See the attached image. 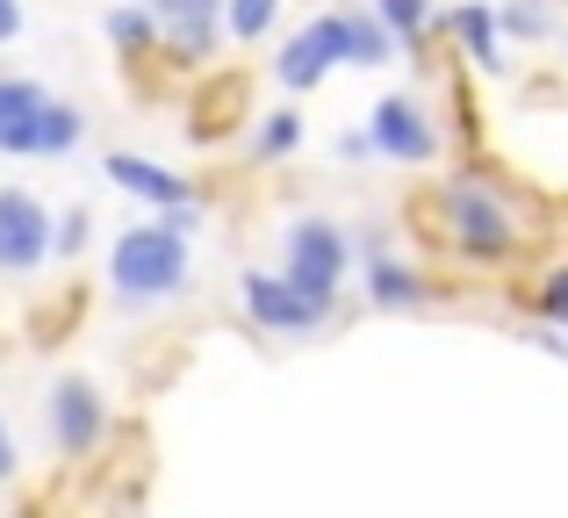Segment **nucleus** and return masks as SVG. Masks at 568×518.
Returning a JSON list of instances; mask_svg holds the SVG:
<instances>
[{
    "label": "nucleus",
    "mask_w": 568,
    "mask_h": 518,
    "mask_svg": "<svg viewBox=\"0 0 568 518\" xmlns=\"http://www.w3.org/2000/svg\"><path fill=\"white\" fill-rule=\"evenodd\" d=\"M403 224L425 253L460 266H511L532 238L518 224V195L504 181H489V166H468V159H460V173L403 195Z\"/></svg>",
    "instance_id": "1"
},
{
    "label": "nucleus",
    "mask_w": 568,
    "mask_h": 518,
    "mask_svg": "<svg viewBox=\"0 0 568 518\" xmlns=\"http://www.w3.org/2000/svg\"><path fill=\"white\" fill-rule=\"evenodd\" d=\"M187 281H194V238L173 231L166 216L123 224L109 238V295H115V309H130V317L187 295Z\"/></svg>",
    "instance_id": "2"
},
{
    "label": "nucleus",
    "mask_w": 568,
    "mask_h": 518,
    "mask_svg": "<svg viewBox=\"0 0 568 518\" xmlns=\"http://www.w3.org/2000/svg\"><path fill=\"white\" fill-rule=\"evenodd\" d=\"M353 266H361L353 260V231L338 224V216H295V224L281 231V274L303 295H317V303H346Z\"/></svg>",
    "instance_id": "3"
},
{
    "label": "nucleus",
    "mask_w": 568,
    "mask_h": 518,
    "mask_svg": "<svg viewBox=\"0 0 568 518\" xmlns=\"http://www.w3.org/2000/svg\"><path fill=\"white\" fill-rule=\"evenodd\" d=\"M43 425H51L58 461H72V468H87L115 439V410H109L94 375H58L51 396H43Z\"/></svg>",
    "instance_id": "4"
},
{
    "label": "nucleus",
    "mask_w": 568,
    "mask_h": 518,
    "mask_svg": "<svg viewBox=\"0 0 568 518\" xmlns=\"http://www.w3.org/2000/svg\"><path fill=\"white\" fill-rule=\"evenodd\" d=\"M237 303H245V324L266 338H317L338 324V303H317V295H303L281 266H252L245 281H237Z\"/></svg>",
    "instance_id": "5"
},
{
    "label": "nucleus",
    "mask_w": 568,
    "mask_h": 518,
    "mask_svg": "<svg viewBox=\"0 0 568 518\" xmlns=\"http://www.w3.org/2000/svg\"><path fill=\"white\" fill-rule=\"evenodd\" d=\"M367 138H375V159H388V166H432V159L446 152L432 101L410 94V87L375 101V115H367Z\"/></svg>",
    "instance_id": "6"
},
{
    "label": "nucleus",
    "mask_w": 568,
    "mask_h": 518,
    "mask_svg": "<svg viewBox=\"0 0 568 518\" xmlns=\"http://www.w3.org/2000/svg\"><path fill=\"white\" fill-rule=\"evenodd\" d=\"M58 210H43L29 187H0V281H37L51 266Z\"/></svg>",
    "instance_id": "7"
},
{
    "label": "nucleus",
    "mask_w": 568,
    "mask_h": 518,
    "mask_svg": "<svg viewBox=\"0 0 568 518\" xmlns=\"http://www.w3.org/2000/svg\"><path fill=\"white\" fill-rule=\"evenodd\" d=\"M101 181H109L115 195L144 202L152 216H173V210H202V187H194L187 173H173L166 159H144V152H109V159H101Z\"/></svg>",
    "instance_id": "8"
},
{
    "label": "nucleus",
    "mask_w": 568,
    "mask_h": 518,
    "mask_svg": "<svg viewBox=\"0 0 568 518\" xmlns=\"http://www.w3.org/2000/svg\"><path fill=\"white\" fill-rule=\"evenodd\" d=\"M338 65H346V8L295 29V37L281 43V58H274V80L288 87V94H310V87H324Z\"/></svg>",
    "instance_id": "9"
},
{
    "label": "nucleus",
    "mask_w": 568,
    "mask_h": 518,
    "mask_svg": "<svg viewBox=\"0 0 568 518\" xmlns=\"http://www.w3.org/2000/svg\"><path fill=\"white\" fill-rule=\"evenodd\" d=\"M439 274L432 266H417L410 253H382V260H367L361 266V303L367 309H382V317H410V309H432L439 303Z\"/></svg>",
    "instance_id": "10"
},
{
    "label": "nucleus",
    "mask_w": 568,
    "mask_h": 518,
    "mask_svg": "<svg viewBox=\"0 0 568 518\" xmlns=\"http://www.w3.org/2000/svg\"><path fill=\"white\" fill-rule=\"evenodd\" d=\"M446 37L460 43V58H468L475 72L511 65V58H504V29H497V0H460V8L446 14Z\"/></svg>",
    "instance_id": "11"
},
{
    "label": "nucleus",
    "mask_w": 568,
    "mask_h": 518,
    "mask_svg": "<svg viewBox=\"0 0 568 518\" xmlns=\"http://www.w3.org/2000/svg\"><path fill=\"white\" fill-rule=\"evenodd\" d=\"M43 87L0 72V152L8 159H37V123H43Z\"/></svg>",
    "instance_id": "12"
},
{
    "label": "nucleus",
    "mask_w": 568,
    "mask_h": 518,
    "mask_svg": "<svg viewBox=\"0 0 568 518\" xmlns=\"http://www.w3.org/2000/svg\"><path fill=\"white\" fill-rule=\"evenodd\" d=\"M101 29H109V43L123 51V65H166V22H159L144 0H123V8L101 14Z\"/></svg>",
    "instance_id": "13"
},
{
    "label": "nucleus",
    "mask_w": 568,
    "mask_h": 518,
    "mask_svg": "<svg viewBox=\"0 0 568 518\" xmlns=\"http://www.w3.org/2000/svg\"><path fill=\"white\" fill-rule=\"evenodd\" d=\"M231 109L245 115V72H209L202 94L187 101V130H194V144H223V138H231Z\"/></svg>",
    "instance_id": "14"
},
{
    "label": "nucleus",
    "mask_w": 568,
    "mask_h": 518,
    "mask_svg": "<svg viewBox=\"0 0 568 518\" xmlns=\"http://www.w3.org/2000/svg\"><path fill=\"white\" fill-rule=\"evenodd\" d=\"M303 138H310V123L295 115V101L288 109H260V123H252V138H245V166H281V159H295L303 152Z\"/></svg>",
    "instance_id": "15"
},
{
    "label": "nucleus",
    "mask_w": 568,
    "mask_h": 518,
    "mask_svg": "<svg viewBox=\"0 0 568 518\" xmlns=\"http://www.w3.org/2000/svg\"><path fill=\"white\" fill-rule=\"evenodd\" d=\"M396 51H403L396 29H388L367 0H353L346 8V65H396Z\"/></svg>",
    "instance_id": "16"
},
{
    "label": "nucleus",
    "mask_w": 568,
    "mask_h": 518,
    "mask_svg": "<svg viewBox=\"0 0 568 518\" xmlns=\"http://www.w3.org/2000/svg\"><path fill=\"white\" fill-rule=\"evenodd\" d=\"M87 144V109L80 101H43V123H37V159H72Z\"/></svg>",
    "instance_id": "17"
},
{
    "label": "nucleus",
    "mask_w": 568,
    "mask_h": 518,
    "mask_svg": "<svg viewBox=\"0 0 568 518\" xmlns=\"http://www.w3.org/2000/svg\"><path fill=\"white\" fill-rule=\"evenodd\" d=\"M497 29H504V43H555L561 14H555V0H497Z\"/></svg>",
    "instance_id": "18"
},
{
    "label": "nucleus",
    "mask_w": 568,
    "mask_h": 518,
    "mask_svg": "<svg viewBox=\"0 0 568 518\" xmlns=\"http://www.w3.org/2000/svg\"><path fill=\"white\" fill-rule=\"evenodd\" d=\"M80 288H65V295H37L29 303V346H65V332H80Z\"/></svg>",
    "instance_id": "19"
},
{
    "label": "nucleus",
    "mask_w": 568,
    "mask_h": 518,
    "mask_svg": "<svg viewBox=\"0 0 568 518\" xmlns=\"http://www.w3.org/2000/svg\"><path fill=\"white\" fill-rule=\"evenodd\" d=\"M281 22V0H223V37L231 43H260Z\"/></svg>",
    "instance_id": "20"
},
{
    "label": "nucleus",
    "mask_w": 568,
    "mask_h": 518,
    "mask_svg": "<svg viewBox=\"0 0 568 518\" xmlns=\"http://www.w3.org/2000/svg\"><path fill=\"white\" fill-rule=\"evenodd\" d=\"M367 8H375L382 22L396 29V43H410V51L432 37V22H439V14H432V0H367Z\"/></svg>",
    "instance_id": "21"
},
{
    "label": "nucleus",
    "mask_w": 568,
    "mask_h": 518,
    "mask_svg": "<svg viewBox=\"0 0 568 518\" xmlns=\"http://www.w3.org/2000/svg\"><path fill=\"white\" fill-rule=\"evenodd\" d=\"M87 245H94V210H87V202H65V210H58V231H51V260H80Z\"/></svg>",
    "instance_id": "22"
},
{
    "label": "nucleus",
    "mask_w": 568,
    "mask_h": 518,
    "mask_svg": "<svg viewBox=\"0 0 568 518\" xmlns=\"http://www.w3.org/2000/svg\"><path fill=\"white\" fill-rule=\"evenodd\" d=\"M526 303H532V317H540V324L568 332V260H561V266H547V274L532 281V295H526Z\"/></svg>",
    "instance_id": "23"
},
{
    "label": "nucleus",
    "mask_w": 568,
    "mask_h": 518,
    "mask_svg": "<svg viewBox=\"0 0 568 518\" xmlns=\"http://www.w3.org/2000/svg\"><path fill=\"white\" fill-rule=\"evenodd\" d=\"M14 476H22V439H14V425L0 418V490H8Z\"/></svg>",
    "instance_id": "24"
},
{
    "label": "nucleus",
    "mask_w": 568,
    "mask_h": 518,
    "mask_svg": "<svg viewBox=\"0 0 568 518\" xmlns=\"http://www.w3.org/2000/svg\"><path fill=\"white\" fill-rule=\"evenodd\" d=\"M338 159H346V166H367V159H375V138H367V130H338V144H332Z\"/></svg>",
    "instance_id": "25"
},
{
    "label": "nucleus",
    "mask_w": 568,
    "mask_h": 518,
    "mask_svg": "<svg viewBox=\"0 0 568 518\" xmlns=\"http://www.w3.org/2000/svg\"><path fill=\"white\" fill-rule=\"evenodd\" d=\"M22 37V8H14V0H0V43H14Z\"/></svg>",
    "instance_id": "26"
}]
</instances>
